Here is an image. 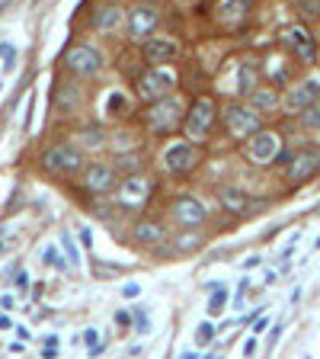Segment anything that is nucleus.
<instances>
[{"mask_svg": "<svg viewBox=\"0 0 320 359\" xmlns=\"http://www.w3.org/2000/svg\"><path fill=\"white\" fill-rule=\"evenodd\" d=\"M320 174V151L317 147H301V151H292V157L285 161V176L292 186H301L308 180Z\"/></svg>", "mask_w": 320, "mask_h": 359, "instance_id": "8", "label": "nucleus"}, {"mask_svg": "<svg viewBox=\"0 0 320 359\" xmlns=\"http://www.w3.org/2000/svg\"><path fill=\"white\" fill-rule=\"evenodd\" d=\"M0 308H3V311H10V308H13V295H3V298H0Z\"/></svg>", "mask_w": 320, "mask_h": 359, "instance_id": "34", "label": "nucleus"}, {"mask_svg": "<svg viewBox=\"0 0 320 359\" xmlns=\"http://www.w3.org/2000/svg\"><path fill=\"white\" fill-rule=\"evenodd\" d=\"M215 3H218V0H215Z\"/></svg>", "mask_w": 320, "mask_h": 359, "instance_id": "43", "label": "nucleus"}, {"mask_svg": "<svg viewBox=\"0 0 320 359\" xmlns=\"http://www.w3.org/2000/svg\"><path fill=\"white\" fill-rule=\"evenodd\" d=\"M154 189H157V183L151 174H131L116 186V205L125 209V212H138V209H145L151 203Z\"/></svg>", "mask_w": 320, "mask_h": 359, "instance_id": "4", "label": "nucleus"}, {"mask_svg": "<svg viewBox=\"0 0 320 359\" xmlns=\"http://www.w3.org/2000/svg\"><path fill=\"white\" fill-rule=\"evenodd\" d=\"M83 186H87V193H93V196L112 193V189L119 186V180H116V167H112V164L83 167Z\"/></svg>", "mask_w": 320, "mask_h": 359, "instance_id": "15", "label": "nucleus"}, {"mask_svg": "<svg viewBox=\"0 0 320 359\" xmlns=\"http://www.w3.org/2000/svg\"><path fill=\"white\" fill-rule=\"evenodd\" d=\"M282 45L288 48L298 61H304V65H314V61H317V45H314L311 32H308L301 23H295V26L282 29Z\"/></svg>", "mask_w": 320, "mask_h": 359, "instance_id": "12", "label": "nucleus"}, {"mask_svg": "<svg viewBox=\"0 0 320 359\" xmlns=\"http://www.w3.org/2000/svg\"><path fill=\"white\" fill-rule=\"evenodd\" d=\"M42 263H48V267H58V269H61V267H64V260L58 257V247H45V250H42Z\"/></svg>", "mask_w": 320, "mask_h": 359, "instance_id": "27", "label": "nucleus"}, {"mask_svg": "<svg viewBox=\"0 0 320 359\" xmlns=\"http://www.w3.org/2000/svg\"><path fill=\"white\" fill-rule=\"evenodd\" d=\"M141 55H145L147 65H170L180 55V42L170 36H147Z\"/></svg>", "mask_w": 320, "mask_h": 359, "instance_id": "16", "label": "nucleus"}, {"mask_svg": "<svg viewBox=\"0 0 320 359\" xmlns=\"http://www.w3.org/2000/svg\"><path fill=\"white\" fill-rule=\"evenodd\" d=\"M211 340H215V324H211V321H202L199 327H195V343H199V347H209Z\"/></svg>", "mask_w": 320, "mask_h": 359, "instance_id": "25", "label": "nucleus"}, {"mask_svg": "<svg viewBox=\"0 0 320 359\" xmlns=\"http://www.w3.org/2000/svg\"><path fill=\"white\" fill-rule=\"evenodd\" d=\"M13 286H17L19 292H26V289H29V273H26V269H19V273H17V279H13Z\"/></svg>", "mask_w": 320, "mask_h": 359, "instance_id": "33", "label": "nucleus"}, {"mask_svg": "<svg viewBox=\"0 0 320 359\" xmlns=\"http://www.w3.org/2000/svg\"><path fill=\"white\" fill-rule=\"evenodd\" d=\"M224 125L234 139H250L253 132H259V112L253 106H244V103H231L228 110H224Z\"/></svg>", "mask_w": 320, "mask_h": 359, "instance_id": "10", "label": "nucleus"}, {"mask_svg": "<svg viewBox=\"0 0 320 359\" xmlns=\"http://www.w3.org/2000/svg\"><path fill=\"white\" fill-rule=\"evenodd\" d=\"M176 81H180V77H176L173 68L154 65L135 77V93H138V100L154 103V100H160V96H167V93H173Z\"/></svg>", "mask_w": 320, "mask_h": 359, "instance_id": "3", "label": "nucleus"}, {"mask_svg": "<svg viewBox=\"0 0 320 359\" xmlns=\"http://www.w3.org/2000/svg\"><path fill=\"white\" fill-rule=\"evenodd\" d=\"M0 250H3V240H0Z\"/></svg>", "mask_w": 320, "mask_h": 359, "instance_id": "42", "label": "nucleus"}, {"mask_svg": "<svg viewBox=\"0 0 320 359\" xmlns=\"http://www.w3.org/2000/svg\"><path fill=\"white\" fill-rule=\"evenodd\" d=\"M135 331H138V334H147V331H151V321H147L145 308H135Z\"/></svg>", "mask_w": 320, "mask_h": 359, "instance_id": "31", "label": "nucleus"}, {"mask_svg": "<svg viewBox=\"0 0 320 359\" xmlns=\"http://www.w3.org/2000/svg\"><path fill=\"white\" fill-rule=\"evenodd\" d=\"M250 13V0H218V10H215V19L221 26H240Z\"/></svg>", "mask_w": 320, "mask_h": 359, "instance_id": "19", "label": "nucleus"}, {"mask_svg": "<svg viewBox=\"0 0 320 359\" xmlns=\"http://www.w3.org/2000/svg\"><path fill=\"white\" fill-rule=\"evenodd\" d=\"M0 327H10V318H7V314H0Z\"/></svg>", "mask_w": 320, "mask_h": 359, "instance_id": "39", "label": "nucleus"}, {"mask_svg": "<svg viewBox=\"0 0 320 359\" xmlns=\"http://www.w3.org/2000/svg\"><path fill=\"white\" fill-rule=\"evenodd\" d=\"M138 3H151V7H157V3H160V0H138Z\"/></svg>", "mask_w": 320, "mask_h": 359, "instance_id": "40", "label": "nucleus"}, {"mask_svg": "<svg viewBox=\"0 0 320 359\" xmlns=\"http://www.w3.org/2000/svg\"><path fill=\"white\" fill-rule=\"evenodd\" d=\"M282 151V139L275 132H253L250 139H244V157L250 164H259V167H269L275 164V157Z\"/></svg>", "mask_w": 320, "mask_h": 359, "instance_id": "7", "label": "nucleus"}, {"mask_svg": "<svg viewBox=\"0 0 320 359\" xmlns=\"http://www.w3.org/2000/svg\"><path fill=\"white\" fill-rule=\"evenodd\" d=\"M209 292H211V298H209V305H205V308H209V314H221V311H224V305H228V289H221V286H215V283H211Z\"/></svg>", "mask_w": 320, "mask_h": 359, "instance_id": "22", "label": "nucleus"}, {"mask_svg": "<svg viewBox=\"0 0 320 359\" xmlns=\"http://www.w3.org/2000/svg\"><path fill=\"white\" fill-rule=\"evenodd\" d=\"M317 100H320V81L317 77H308V81L295 83L292 90L285 93L282 106H285V112H295V116H298V112L308 110V106H314Z\"/></svg>", "mask_w": 320, "mask_h": 359, "instance_id": "13", "label": "nucleus"}, {"mask_svg": "<svg viewBox=\"0 0 320 359\" xmlns=\"http://www.w3.org/2000/svg\"><path fill=\"white\" fill-rule=\"evenodd\" d=\"M128 23V13L122 7H116V3H106V7H100L96 13H93L90 26L93 32H100V36H116L122 26Z\"/></svg>", "mask_w": 320, "mask_h": 359, "instance_id": "17", "label": "nucleus"}, {"mask_svg": "<svg viewBox=\"0 0 320 359\" xmlns=\"http://www.w3.org/2000/svg\"><path fill=\"white\" fill-rule=\"evenodd\" d=\"M128 36L131 39H147L154 36L157 26H160V13H157V7H151V3H138L131 13H128Z\"/></svg>", "mask_w": 320, "mask_h": 359, "instance_id": "14", "label": "nucleus"}, {"mask_svg": "<svg viewBox=\"0 0 320 359\" xmlns=\"http://www.w3.org/2000/svg\"><path fill=\"white\" fill-rule=\"evenodd\" d=\"M253 90H256V71L250 65H244V68H240V87H237V93H240V96H250Z\"/></svg>", "mask_w": 320, "mask_h": 359, "instance_id": "23", "label": "nucleus"}, {"mask_svg": "<svg viewBox=\"0 0 320 359\" xmlns=\"http://www.w3.org/2000/svg\"><path fill=\"white\" fill-rule=\"evenodd\" d=\"M199 161H202V145H195V141H189V139L170 141V145L164 147V154H160L164 170L167 174H173V176L192 174V170L199 167Z\"/></svg>", "mask_w": 320, "mask_h": 359, "instance_id": "5", "label": "nucleus"}, {"mask_svg": "<svg viewBox=\"0 0 320 359\" xmlns=\"http://www.w3.org/2000/svg\"><path fill=\"white\" fill-rule=\"evenodd\" d=\"M83 343H87V347H90V356H100V353H103L100 334L93 331V327H90V331H83Z\"/></svg>", "mask_w": 320, "mask_h": 359, "instance_id": "26", "label": "nucleus"}, {"mask_svg": "<svg viewBox=\"0 0 320 359\" xmlns=\"http://www.w3.org/2000/svg\"><path fill=\"white\" fill-rule=\"evenodd\" d=\"M0 58H3V68H13V61H17V48L10 45V42H3V45H0Z\"/></svg>", "mask_w": 320, "mask_h": 359, "instance_id": "30", "label": "nucleus"}, {"mask_svg": "<svg viewBox=\"0 0 320 359\" xmlns=\"http://www.w3.org/2000/svg\"><path fill=\"white\" fill-rule=\"evenodd\" d=\"M42 164H45L48 174L55 176H77L83 174L87 161H83V151L77 145H52L45 151V157H42Z\"/></svg>", "mask_w": 320, "mask_h": 359, "instance_id": "6", "label": "nucleus"}, {"mask_svg": "<svg viewBox=\"0 0 320 359\" xmlns=\"http://www.w3.org/2000/svg\"><path fill=\"white\" fill-rule=\"evenodd\" d=\"M266 324H269V321H266V318H256V324H253V331H256V334H259V331H266Z\"/></svg>", "mask_w": 320, "mask_h": 359, "instance_id": "37", "label": "nucleus"}, {"mask_svg": "<svg viewBox=\"0 0 320 359\" xmlns=\"http://www.w3.org/2000/svg\"><path fill=\"white\" fill-rule=\"evenodd\" d=\"M109 112H112V116H119V110L122 112H125L128 110V100H125V93H112V96H109Z\"/></svg>", "mask_w": 320, "mask_h": 359, "instance_id": "28", "label": "nucleus"}, {"mask_svg": "<svg viewBox=\"0 0 320 359\" xmlns=\"http://www.w3.org/2000/svg\"><path fill=\"white\" fill-rule=\"evenodd\" d=\"M218 203H221L224 212L240 215V218L253 212V196L244 193L240 186H221V189H218Z\"/></svg>", "mask_w": 320, "mask_h": 359, "instance_id": "18", "label": "nucleus"}, {"mask_svg": "<svg viewBox=\"0 0 320 359\" xmlns=\"http://www.w3.org/2000/svg\"><path fill=\"white\" fill-rule=\"evenodd\" d=\"M317 250H320V238H317Z\"/></svg>", "mask_w": 320, "mask_h": 359, "instance_id": "41", "label": "nucleus"}, {"mask_svg": "<svg viewBox=\"0 0 320 359\" xmlns=\"http://www.w3.org/2000/svg\"><path fill=\"white\" fill-rule=\"evenodd\" d=\"M244 353H247V356H253V353H256V340H253V337L244 343Z\"/></svg>", "mask_w": 320, "mask_h": 359, "instance_id": "35", "label": "nucleus"}, {"mask_svg": "<svg viewBox=\"0 0 320 359\" xmlns=\"http://www.w3.org/2000/svg\"><path fill=\"white\" fill-rule=\"evenodd\" d=\"M116 324H119L122 331H128V327H131V314H128L125 308H119V311H116Z\"/></svg>", "mask_w": 320, "mask_h": 359, "instance_id": "32", "label": "nucleus"}, {"mask_svg": "<svg viewBox=\"0 0 320 359\" xmlns=\"http://www.w3.org/2000/svg\"><path fill=\"white\" fill-rule=\"evenodd\" d=\"M64 68L71 74H77V77H93V74L103 71V52L96 45L81 42L71 52H64Z\"/></svg>", "mask_w": 320, "mask_h": 359, "instance_id": "9", "label": "nucleus"}, {"mask_svg": "<svg viewBox=\"0 0 320 359\" xmlns=\"http://www.w3.org/2000/svg\"><path fill=\"white\" fill-rule=\"evenodd\" d=\"M61 244H64V250H67V257H71V267H77V263H81V257H77V247H74V240H71V234H67V231L61 234Z\"/></svg>", "mask_w": 320, "mask_h": 359, "instance_id": "29", "label": "nucleus"}, {"mask_svg": "<svg viewBox=\"0 0 320 359\" xmlns=\"http://www.w3.org/2000/svg\"><path fill=\"white\" fill-rule=\"evenodd\" d=\"M122 292H125V295H128V298H135V295H138V286H135V283H128V286H125V289H122Z\"/></svg>", "mask_w": 320, "mask_h": 359, "instance_id": "36", "label": "nucleus"}, {"mask_svg": "<svg viewBox=\"0 0 320 359\" xmlns=\"http://www.w3.org/2000/svg\"><path fill=\"white\" fill-rule=\"evenodd\" d=\"M170 218L180 231H192L205 225V205L195 199V196H176L173 205H170Z\"/></svg>", "mask_w": 320, "mask_h": 359, "instance_id": "11", "label": "nucleus"}, {"mask_svg": "<svg viewBox=\"0 0 320 359\" xmlns=\"http://www.w3.org/2000/svg\"><path fill=\"white\" fill-rule=\"evenodd\" d=\"M279 103H282V100H279L275 87H256V90L250 93V106H253L256 112H273Z\"/></svg>", "mask_w": 320, "mask_h": 359, "instance_id": "21", "label": "nucleus"}, {"mask_svg": "<svg viewBox=\"0 0 320 359\" xmlns=\"http://www.w3.org/2000/svg\"><path fill=\"white\" fill-rule=\"evenodd\" d=\"M167 228L160 221H138L135 228H131V238H135L138 247H157L160 240H164Z\"/></svg>", "mask_w": 320, "mask_h": 359, "instance_id": "20", "label": "nucleus"}, {"mask_svg": "<svg viewBox=\"0 0 320 359\" xmlns=\"http://www.w3.org/2000/svg\"><path fill=\"white\" fill-rule=\"evenodd\" d=\"M298 116H301L304 129H320V100L314 103V106H308V110H301Z\"/></svg>", "mask_w": 320, "mask_h": 359, "instance_id": "24", "label": "nucleus"}, {"mask_svg": "<svg viewBox=\"0 0 320 359\" xmlns=\"http://www.w3.org/2000/svg\"><path fill=\"white\" fill-rule=\"evenodd\" d=\"M215 116H218V106L211 96H199V100L192 103L189 110H186V119H183V135L195 145H205L215 129Z\"/></svg>", "mask_w": 320, "mask_h": 359, "instance_id": "2", "label": "nucleus"}, {"mask_svg": "<svg viewBox=\"0 0 320 359\" xmlns=\"http://www.w3.org/2000/svg\"><path fill=\"white\" fill-rule=\"evenodd\" d=\"M244 267H247V269H253V267H259V257H250V260H244Z\"/></svg>", "mask_w": 320, "mask_h": 359, "instance_id": "38", "label": "nucleus"}, {"mask_svg": "<svg viewBox=\"0 0 320 359\" xmlns=\"http://www.w3.org/2000/svg\"><path fill=\"white\" fill-rule=\"evenodd\" d=\"M186 106L183 96L176 93H167L154 103H145V125L154 135H173L176 129H183V119H186Z\"/></svg>", "mask_w": 320, "mask_h": 359, "instance_id": "1", "label": "nucleus"}]
</instances>
